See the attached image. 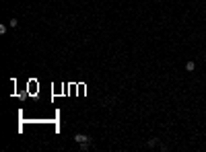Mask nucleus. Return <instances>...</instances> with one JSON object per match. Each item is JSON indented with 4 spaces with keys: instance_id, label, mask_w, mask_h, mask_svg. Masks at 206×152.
<instances>
[{
    "instance_id": "obj_1",
    "label": "nucleus",
    "mask_w": 206,
    "mask_h": 152,
    "mask_svg": "<svg viewBox=\"0 0 206 152\" xmlns=\"http://www.w3.org/2000/svg\"><path fill=\"white\" fill-rule=\"evenodd\" d=\"M74 142H76V144H85V142H91V138L87 136V134H76Z\"/></svg>"
},
{
    "instance_id": "obj_3",
    "label": "nucleus",
    "mask_w": 206,
    "mask_h": 152,
    "mask_svg": "<svg viewBox=\"0 0 206 152\" xmlns=\"http://www.w3.org/2000/svg\"><path fill=\"white\" fill-rule=\"evenodd\" d=\"M17 25H19V21H17V19H10V21H8V27H17Z\"/></svg>"
},
{
    "instance_id": "obj_2",
    "label": "nucleus",
    "mask_w": 206,
    "mask_h": 152,
    "mask_svg": "<svg viewBox=\"0 0 206 152\" xmlns=\"http://www.w3.org/2000/svg\"><path fill=\"white\" fill-rule=\"evenodd\" d=\"M194 68H196V64H194V62H188V64H185V70H188V72H194Z\"/></svg>"
},
{
    "instance_id": "obj_4",
    "label": "nucleus",
    "mask_w": 206,
    "mask_h": 152,
    "mask_svg": "<svg viewBox=\"0 0 206 152\" xmlns=\"http://www.w3.org/2000/svg\"><path fill=\"white\" fill-rule=\"evenodd\" d=\"M157 144H159L157 138H151V140H149V146H151V148H153V146H157Z\"/></svg>"
}]
</instances>
